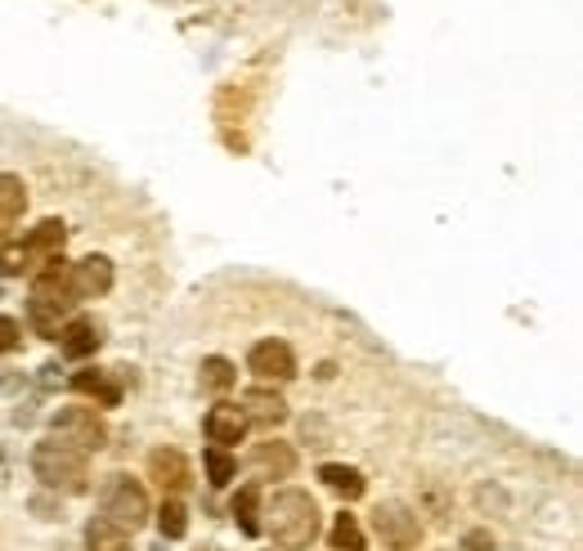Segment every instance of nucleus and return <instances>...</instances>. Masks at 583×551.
<instances>
[{"label":"nucleus","mask_w":583,"mask_h":551,"mask_svg":"<svg viewBox=\"0 0 583 551\" xmlns=\"http://www.w3.org/2000/svg\"><path fill=\"white\" fill-rule=\"evenodd\" d=\"M274 547L283 551H306L319 538V502L306 489H278L265 506V525H261Z\"/></svg>","instance_id":"nucleus-1"},{"label":"nucleus","mask_w":583,"mask_h":551,"mask_svg":"<svg viewBox=\"0 0 583 551\" xmlns=\"http://www.w3.org/2000/svg\"><path fill=\"white\" fill-rule=\"evenodd\" d=\"M82 301H77V291H72V283H67V261L59 255V261H50L46 270H41V278L32 283V297H27V318H32V327L41 333L46 341H54L59 337V327L67 323V314L77 310Z\"/></svg>","instance_id":"nucleus-2"},{"label":"nucleus","mask_w":583,"mask_h":551,"mask_svg":"<svg viewBox=\"0 0 583 551\" xmlns=\"http://www.w3.org/2000/svg\"><path fill=\"white\" fill-rule=\"evenodd\" d=\"M90 453H82V449H72V444H63V439H41L36 444V453H32V471H36V480H41L46 489H54V493H86L90 489V462H86Z\"/></svg>","instance_id":"nucleus-3"},{"label":"nucleus","mask_w":583,"mask_h":551,"mask_svg":"<svg viewBox=\"0 0 583 551\" xmlns=\"http://www.w3.org/2000/svg\"><path fill=\"white\" fill-rule=\"evenodd\" d=\"M63 242H67V229H63V220H41L27 238H18V242H0V274H10V278H18V274H32L36 265H50V261H59L63 255Z\"/></svg>","instance_id":"nucleus-4"},{"label":"nucleus","mask_w":583,"mask_h":551,"mask_svg":"<svg viewBox=\"0 0 583 551\" xmlns=\"http://www.w3.org/2000/svg\"><path fill=\"white\" fill-rule=\"evenodd\" d=\"M99 511H103V521H113L122 529H144L149 525V493H144L139 480H131L126 471L117 475H108L103 489H99Z\"/></svg>","instance_id":"nucleus-5"},{"label":"nucleus","mask_w":583,"mask_h":551,"mask_svg":"<svg viewBox=\"0 0 583 551\" xmlns=\"http://www.w3.org/2000/svg\"><path fill=\"white\" fill-rule=\"evenodd\" d=\"M373 534L382 538L386 551H413L422 542V521L409 502H377L373 506Z\"/></svg>","instance_id":"nucleus-6"},{"label":"nucleus","mask_w":583,"mask_h":551,"mask_svg":"<svg viewBox=\"0 0 583 551\" xmlns=\"http://www.w3.org/2000/svg\"><path fill=\"white\" fill-rule=\"evenodd\" d=\"M50 430H54V439H63V444L82 449V453H99L108 444V426L95 417V409H59Z\"/></svg>","instance_id":"nucleus-7"},{"label":"nucleus","mask_w":583,"mask_h":551,"mask_svg":"<svg viewBox=\"0 0 583 551\" xmlns=\"http://www.w3.org/2000/svg\"><path fill=\"white\" fill-rule=\"evenodd\" d=\"M247 367L257 373L261 381H292L297 377V354H292V346L287 341H257L251 346V354H247Z\"/></svg>","instance_id":"nucleus-8"},{"label":"nucleus","mask_w":583,"mask_h":551,"mask_svg":"<svg viewBox=\"0 0 583 551\" xmlns=\"http://www.w3.org/2000/svg\"><path fill=\"white\" fill-rule=\"evenodd\" d=\"M67 283L77 291V301H95L103 291H113V261L108 255H86V261L67 265Z\"/></svg>","instance_id":"nucleus-9"},{"label":"nucleus","mask_w":583,"mask_h":551,"mask_svg":"<svg viewBox=\"0 0 583 551\" xmlns=\"http://www.w3.org/2000/svg\"><path fill=\"white\" fill-rule=\"evenodd\" d=\"M126 377H131L126 367H108V373H103V367H86V373L72 377V390H77V395H95L103 409H117Z\"/></svg>","instance_id":"nucleus-10"},{"label":"nucleus","mask_w":583,"mask_h":551,"mask_svg":"<svg viewBox=\"0 0 583 551\" xmlns=\"http://www.w3.org/2000/svg\"><path fill=\"white\" fill-rule=\"evenodd\" d=\"M149 480L162 489V493H185L194 485V475H189V462L185 453H175V449H153L149 453Z\"/></svg>","instance_id":"nucleus-11"},{"label":"nucleus","mask_w":583,"mask_h":551,"mask_svg":"<svg viewBox=\"0 0 583 551\" xmlns=\"http://www.w3.org/2000/svg\"><path fill=\"white\" fill-rule=\"evenodd\" d=\"M54 341H59V350H63L67 359H90V354L103 346V327L82 314V318H67V323L59 327Z\"/></svg>","instance_id":"nucleus-12"},{"label":"nucleus","mask_w":583,"mask_h":551,"mask_svg":"<svg viewBox=\"0 0 583 551\" xmlns=\"http://www.w3.org/2000/svg\"><path fill=\"white\" fill-rule=\"evenodd\" d=\"M243 417H247V426L274 430V426L287 422V399L274 395V390H265V386H257V390H247V395H243Z\"/></svg>","instance_id":"nucleus-13"},{"label":"nucleus","mask_w":583,"mask_h":551,"mask_svg":"<svg viewBox=\"0 0 583 551\" xmlns=\"http://www.w3.org/2000/svg\"><path fill=\"white\" fill-rule=\"evenodd\" d=\"M247 435V417L238 403H215V409L207 413V439H211V449H230L238 444V439Z\"/></svg>","instance_id":"nucleus-14"},{"label":"nucleus","mask_w":583,"mask_h":551,"mask_svg":"<svg viewBox=\"0 0 583 551\" xmlns=\"http://www.w3.org/2000/svg\"><path fill=\"white\" fill-rule=\"evenodd\" d=\"M251 466H257L265 480H287V475L297 471V453H292V444L265 439V444H257V453H251Z\"/></svg>","instance_id":"nucleus-15"},{"label":"nucleus","mask_w":583,"mask_h":551,"mask_svg":"<svg viewBox=\"0 0 583 551\" xmlns=\"http://www.w3.org/2000/svg\"><path fill=\"white\" fill-rule=\"evenodd\" d=\"M86 551H135V547H131V529L95 516V521L86 525Z\"/></svg>","instance_id":"nucleus-16"},{"label":"nucleus","mask_w":583,"mask_h":551,"mask_svg":"<svg viewBox=\"0 0 583 551\" xmlns=\"http://www.w3.org/2000/svg\"><path fill=\"white\" fill-rule=\"evenodd\" d=\"M319 480H323L327 489H333V493H342L346 502L363 498V489H369V485H363V475H359L355 466H342V462H327V466L319 471Z\"/></svg>","instance_id":"nucleus-17"},{"label":"nucleus","mask_w":583,"mask_h":551,"mask_svg":"<svg viewBox=\"0 0 583 551\" xmlns=\"http://www.w3.org/2000/svg\"><path fill=\"white\" fill-rule=\"evenodd\" d=\"M230 511H234V521H238L243 534H261V521H257V516H261V485H257V480L243 485Z\"/></svg>","instance_id":"nucleus-18"},{"label":"nucleus","mask_w":583,"mask_h":551,"mask_svg":"<svg viewBox=\"0 0 583 551\" xmlns=\"http://www.w3.org/2000/svg\"><path fill=\"white\" fill-rule=\"evenodd\" d=\"M198 381H202L207 395H225V390H234V381H238V367H234L230 359H221V354H211V359H202Z\"/></svg>","instance_id":"nucleus-19"},{"label":"nucleus","mask_w":583,"mask_h":551,"mask_svg":"<svg viewBox=\"0 0 583 551\" xmlns=\"http://www.w3.org/2000/svg\"><path fill=\"white\" fill-rule=\"evenodd\" d=\"M27 206V189L18 175H0V229H10Z\"/></svg>","instance_id":"nucleus-20"},{"label":"nucleus","mask_w":583,"mask_h":551,"mask_svg":"<svg viewBox=\"0 0 583 551\" xmlns=\"http://www.w3.org/2000/svg\"><path fill=\"white\" fill-rule=\"evenodd\" d=\"M202 462H207V480H211L215 489H225L234 475H238V462L230 458V449H207Z\"/></svg>","instance_id":"nucleus-21"},{"label":"nucleus","mask_w":583,"mask_h":551,"mask_svg":"<svg viewBox=\"0 0 583 551\" xmlns=\"http://www.w3.org/2000/svg\"><path fill=\"white\" fill-rule=\"evenodd\" d=\"M158 529H162V538H185V529H189L185 502H179V498H166L162 511H158Z\"/></svg>","instance_id":"nucleus-22"},{"label":"nucleus","mask_w":583,"mask_h":551,"mask_svg":"<svg viewBox=\"0 0 583 551\" xmlns=\"http://www.w3.org/2000/svg\"><path fill=\"white\" fill-rule=\"evenodd\" d=\"M327 542H333V551H363V529H359V521L342 511V516L333 521V534H327Z\"/></svg>","instance_id":"nucleus-23"},{"label":"nucleus","mask_w":583,"mask_h":551,"mask_svg":"<svg viewBox=\"0 0 583 551\" xmlns=\"http://www.w3.org/2000/svg\"><path fill=\"white\" fill-rule=\"evenodd\" d=\"M18 337H23V327L10 318V314H0V354H10L18 350Z\"/></svg>","instance_id":"nucleus-24"},{"label":"nucleus","mask_w":583,"mask_h":551,"mask_svg":"<svg viewBox=\"0 0 583 551\" xmlns=\"http://www.w3.org/2000/svg\"><path fill=\"white\" fill-rule=\"evenodd\" d=\"M462 551H494L489 529H471V534H462Z\"/></svg>","instance_id":"nucleus-25"},{"label":"nucleus","mask_w":583,"mask_h":551,"mask_svg":"<svg viewBox=\"0 0 583 551\" xmlns=\"http://www.w3.org/2000/svg\"><path fill=\"white\" fill-rule=\"evenodd\" d=\"M202 551H215V547H202Z\"/></svg>","instance_id":"nucleus-26"}]
</instances>
